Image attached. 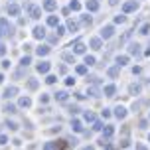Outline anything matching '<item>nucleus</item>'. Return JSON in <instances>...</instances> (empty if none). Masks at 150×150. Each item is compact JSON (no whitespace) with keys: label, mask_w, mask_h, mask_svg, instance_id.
Listing matches in <instances>:
<instances>
[{"label":"nucleus","mask_w":150,"mask_h":150,"mask_svg":"<svg viewBox=\"0 0 150 150\" xmlns=\"http://www.w3.org/2000/svg\"><path fill=\"white\" fill-rule=\"evenodd\" d=\"M87 93H89V97H101V95H103V89H101V87H99V83H91L89 87H87Z\"/></svg>","instance_id":"obj_1"},{"label":"nucleus","mask_w":150,"mask_h":150,"mask_svg":"<svg viewBox=\"0 0 150 150\" xmlns=\"http://www.w3.org/2000/svg\"><path fill=\"white\" fill-rule=\"evenodd\" d=\"M103 95H105V97H115V95H117V85H112V83L105 85V87H103Z\"/></svg>","instance_id":"obj_2"},{"label":"nucleus","mask_w":150,"mask_h":150,"mask_svg":"<svg viewBox=\"0 0 150 150\" xmlns=\"http://www.w3.org/2000/svg\"><path fill=\"white\" fill-rule=\"evenodd\" d=\"M140 91H142V85L140 83H130L128 85V93L130 95H140Z\"/></svg>","instance_id":"obj_3"},{"label":"nucleus","mask_w":150,"mask_h":150,"mask_svg":"<svg viewBox=\"0 0 150 150\" xmlns=\"http://www.w3.org/2000/svg\"><path fill=\"white\" fill-rule=\"evenodd\" d=\"M115 117H117V119H125V117H127V109H125V107L122 105H119V107H115Z\"/></svg>","instance_id":"obj_4"},{"label":"nucleus","mask_w":150,"mask_h":150,"mask_svg":"<svg viewBox=\"0 0 150 150\" xmlns=\"http://www.w3.org/2000/svg\"><path fill=\"white\" fill-rule=\"evenodd\" d=\"M16 93H18V87H14V85H12V87H6V89H4V99L14 97Z\"/></svg>","instance_id":"obj_5"},{"label":"nucleus","mask_w":150,"mask_h":150,"mask_svg":"<svg viewBox=\"0 0 150 150\" xmlns=\"http://www.w3.org/2000/svg\"><path fill=\"white\" fill-rule=\"evenodd\" d=\"M67 97H69L67 91H57V93H55V101H59V103H65Z\"/></svg>","instance_id":"obj_6"},{"label":"nucleus","mask_w":150,"mask_h":150,"mask_svg":"<svg viewBox=\"0 0 150 150\" xmlns=\"http://www.w3.org/2000/svg\"><path fill=\"white\" fill-rule=\"evenodd\" d=\"M18 107H24V109L32 107V99H30V97H20V101H18Z\"/></svg>","instance_id":"obj_7"},{"label":"nucleus","mask_w":150,"mask_h":150,"mask_svg":"<svg viewBox=\"0 0 150 150\" xmlns=\"http://www.w3.org/2000/svg\"><path fill=\"white\" fill-rule=\"evenodd\" d=\"M112 134H115V127H112V125H107V127L103 128V136H105V138H111Z\"/></svg>","instance_id":"obj_8"},{"label":"nucleus","mask_w":150,"mask_h":150,"mask_svg":"<svg viewBox=\"0 0 150 150\" xmlns=\"http://www.w3.org/2000/svg\"><path fill=\"white\" fill-rule=\"evenodd\" d=\"M71 128H73L75 132H83V125H81V120L73 119V120H71Z\"/></svg>","instance_id":"obj_9"},{"label":"nucleus","mask_w":150,"mask_h":150,"mask_svg":"<svg viewBox=\"0 0 150 150\" xmlns=\"http://www.w3.org/2000/svg\"><path fill=\"white\" fill-rule=\"evenodd\" d=\"M83 117H85V120H87V122H95V120H97V117H95V112H93V111H85V115H83Z\"/></svg>","instance_id":"obj_10"},{"label":"nucleus","mask_w":150,"mask_h":150,"mask_svg":"<svg viewBox=\"0 0 150 150\" xmlns=\"http://www.w3.org/2000/svg\"><path fill=\"white\" fill-rule=\"evenodd\" d=\"M107 75H109L111 79H117V77H119V65H117V67H109Z\"/></svg>","instance_id":"obj_11"},{"label":"nucleus","mask_w":150,"mask_h":150,"mask_svg":"<svg viewBox=\"0 0 150 150\" xmlns=\"http://www.w3.org/2000/svg\"><path fill=\"white\" fill-rule=\"evenodd\" d=\"M38 71H40V73H47V71H50V63H47V61H42V63L38 65Z\"/></svg>","instance_id":"obj_12"},{"label":"nucleus","mask_w":150,"mask_h":150,"mask_svg":"<svg viewBox=\"0 0 150 150\" xmlns=\"http://www.w3.org/2000/svg\"><path fill=\"white\" fill-rule=\"evenodd\" d=\"M127 63H128V55H119V57H117V65H119V67L127 65Z\"/></svg>","instance_id":"obj_13"},{"label":"nucleus","mask_w":150,"mask_h":150,"mask_svg":"<svg viewBox=\"0 0 150 150\" xmlns=\"http://www.w3.org/2000/svg\"><path fill=\"white\" fill-rule=\"evenodd\" d=\"M38 87H40L38 79H28V89H30V91H36Z\"/></svg>","instance_id":"obj_14"},{"label":"nucleus","mask_w":150,"mask_h":150,"mask_svg":"<svg viewBox=\"0 0 150 150\" xmlns=\"http://www.w3.org/2000/svg\"><path fill=\"white\" fill-rule=\"evenodd\" d=\"M128 52L132 53V55H138V53H140V45H138V44H130Z\"/></svg>","instance_id":"obj_15"},{"label":"nucleus","mask_w":150,"mask_h":150,"mask_svg":"<svg viewBox=\"0 0 150 150\" xmlns=\"http://www.w3.org/2000/svg\"><path fill=\"white\" fill-rule=\"evenodd\" d=\"M101 36H103V38H111V36H112V28H111V26H107V28H103V32H101Z\"/></svg>","instance_id":"obj_16"},{"label":"nucleus","mask_w":150,"mask_h":150,"mask_svg":"<svg viewBox=\"0 0 150 150\" xmlns=\"http://www.w3.org/2000/svg\"><path fill=\"white\" fill-rule=\"evenodd\" d=\"M91 47H93V50H99V47H101V40H99V38L91 40Z\"/></svg>","instance_id":"obj_17"},{"label":"nucleus","mask_w":150,"mask_h":150,"mask_svg":"<svg viewBox=\"0 0 150 150\" xmlns=\"http://www.w3.org/2000/svg\"><path fill=\"white\" fill-rule=\"evenodd\" d=\"M4 111H6V112H16V105H12V103H6V105H4Z\"/></svg>","instance_id":"obj_18"},{"label":"nucleus","mask_w":150,"mask_h":150,"mask_svg":"<svg viewBox=\"0 0 150 150\" xmlns=\"http://www.w3.org/2000/svg\"><path fill=\"white\" fill-rule=\"evenodd\" d=\"M67 140H57V142H55V146H57V150H63V148H65V146H67Z\"/></svg>","instance_id":"obj_19"},{"label":"nucleus","mask_w":150,"mask_h":150,"mask_svg":"<svg viewBox=\"0 0 150 150\" xmlns=\"http://www.w3.org/2000/svg\"><path fill=\"white\" fill-rule=\"evenodd\" d=\"M67 111L71 112V115H77V112L81 111V109H79V107H77V105H69V107H67Z\"/></svg>","instance_id":"obj_20"},{"label":"nucleus","mask_w":150,"mask_h":150,"mask_svg":"<svg viewBox=\"0 0 150 150\" xmlns=\"http://www.w3.org/2000/svg\"><path fill=\"white\" fill-rule=\"evenodd\" d=\"M44 150H57V146H55V142H45Z\"/></svg>","instance_id":"obj_21"},{"label":"nucleus","mask_w":150,"mask_h":150,"mask_svg":"<svg viewBox=\"0 0 150 150\" xmlns=\"http://www.w3.org/2000/svg\"><path fill=\"white\" fill-rule=\"evenodd\" d=\"M6 127L10 128V130H18V125H16L14 120H6Z\"/></svg>","instance_id":"obj_22"},{"label":"nucleus","mask_w":150,"mask_h":150,"mask_svg":"<svg viewBox=\"0 0 150 150\" xmlns=\"http://www.w3.org/2000/svg\"><path fill=\"white\" fill-rule=\"evenodd\" d=\"M134 8H136V4H134V2H127V4H125V10H127V12H132Z\"/></svg>","instance_id":"obj_23"},{"label":"nucleus","mask_w":150,"mask_h":150,"mask_svg":"<svg viewBox=\"0 0 150 150\" xmlns=\"http://www.w3.org/2000/svg\"><path fill=\"white\" fill-rule=\"evenodd\" d=\"M55 81H57V77H55V75H47V79H45V83H47V85H53Z\"/></svg>","instance_id":"obj_24"},{"label":"nucleus","mask_w":150,"mask_h":150,"mask_svg":"<svg viewBox=\"0 0 150 150\" xmlns=\"http://www.w3.org/2000/svg\"><path fill=\"white\" fill-rule=\"evenodd\" d=\"M93 130H103V122L101 120H95L93 122Z\"/></svg>","instance_id":"obj_25"},{"label":"nucleus","mask_w":150,"mask_h":150,"mask_svg":"<svg viewBox=\"0 0 150 150\" xmlns=\"http://www.w3.org/2000/svg\"><path fill=\"white\" fill-rule=\"evenodd\" d=\"M128 144H130V140H128V136H125V138L120 140V148H128Z\"/></svg>","instance_id":"obj_26"},{"label":"nucleus","mask_w":150,"mask_h":150,"mask_svg":"<svg viewBox=\"0 0 150 150\" xmlns=\"http://www.w3.org/2000/svg\"><path fill=\"white\" fill-rule=\"evenodd\" d=\"M83 52H85L83 44H79V42H77V44H75V53H83Z\"/></svg>","instance_id":"obj_27"},{"label":"nucleus","mask_w":150,"mask_h":150,"mask_svg":"<svg viewBox=\"0 0 150 150\" xmlns=\"http://www.w3.org/2000/svg\"><path fill=\"white\" fill-rule=\"evenodd\" d=\"M77 73L85 75V73H87V65H77Z\"/></svg>","instance_id":"obj_28"},{"label":"nucleus","mask_w":150,"mask_h":150,"mask_svg":"<svg viewBox=\"0 0 150 150\" xmlns=\"http://www.w3.org/2000/svg\"><path fill=\"white\" fill-rule=\"evenodd\" d=\"M138 128H142V130H144V128H148V120H146V119L138 120Z\"/></svg>","instance_id":"obj_29"},{"label":"nucleus","mask_w":150,"mask_h":150,"mask_svg":"<svg viewBox=\"0 0 150 150\" xmlns=\"http://www.w3.org/2000/svg\"><path fill=\"white\" fill-rule=\"evenodd\" d=\"M85 63H87V65H95V57H93V55H87V57H85Z\"/></svg>","instance_id":"obj_30"},{"label":"nucleus","mask_w":150,"mask_h":150,"mask_svg":"<svg viewBox=\"0 0 150 150\" xmlns=\"http://www.w3.org/2000/svg\"><path fill=\"white\" fill-rule=\"evenodd\" d=\"M101 115H103V119H109V117H111V109H103Z\"/></svg>","instance_id":"obj_31"},{"label":"nucleus","mask_w":150,"mask_h":150,"mask_svg":"<svg viewBox=\"0 0 150 150\" xmlns=\"http://www.w3.org/2000/svg\"><path fill=\"white\" fill-rule=\"evenodd\" d=\"M8 142V136H4V134H0V146H4V144Z\"/></svg>","instance_id":"obj_32"},{"label":"nucleus","mask_w":150,"mask_h":150,"mask_svg":"<svg viewBox=\"0 0 150 150\" xmlns=\"http://www.w3.org/2000/svg\"><path fill=\"white\" fill-rule=\"evenodd\" d=\"M148 30H150V26H148V24H144L142 30H140V34H144V36H146V34H148Z\"/></svg>","instance_id":"obj_33"},{"label":"nucleus","mask_w":150,"mask_h":150,"mask_svg":"<svg viewBox=\"0 0 150 150\" xmlns=\"http://www.w3.org/2000/svg\"><path fill=\"white\" fill-rule=\"evenodd\" d=\"M47 52H50V50H47L45 45H44V47H40V50H38V53H40V55H45V53H47Z\"/></svg>","instance_id":"obj_34"},{"label":"nucleus","mask_w":150,"mask_h":150,"mask_svg":"<svg viewBox=\"0 0 150 150\" xmlns=\"http://www.w3.org/2000/svg\"><path fill=\"white\" fill-rule=\"evenodd\" d=\"M67 142L71 144V146H77V142H79V140H77V138H75V136H71V138H69Z\"/></svg>","instance_id":"obj_35"},{"label":"nucleus","mask_w":150,"mask_h":150,"mask_svg":"<svg viewBox=\"0 0 150 150\" xmlns=\"http://www.w3.org/2000/svg\"><path fill=\"white\" fill-rule=\"evenodd\" d=\"M73 83H75V79H73V77H67V79H65V85H67V87H71Z\"/></svg>","instance_id":"obj_36"},{"label":"nucleus","mask_w":150,"mask_h":150,"mask_svg":"<svg viewBox=\"0 0 150 150\" xmlns=\"http://www.w3.org/2000/svg\"><path fill=\"white\" fill-rule=\"evenodd\" d=\"M47 101H50V97H47V95H42V97H40V103H44V105L47 103Z\"/></svg>","instance_id":"obj_37"},{"label":"nucleus","mask_w":150,"mask_h":150,"mask_svg":"<svg viewBox=\"0 0 150 150\" xmlns=\"http://www.w3.org/2000/svg\"><path fill=\"white\" fill-rule=\"evenodd\" d=\"M65 61H69V63H75V59H73V55H69V53H67V55H65Z\"/></svg>","instance_id":"obj_38"},{"label":"nucleus","mask_w":150,"mask_h":150,"mask_svg":"<svg viewBox=\"0 0 150 150\" xmlns=\"http://www.w3.org/2000/svg\"><path fill=\"white\" fill-rule=\"evenodd\" d=\"M87 6H89L91 10H97V2H89V4H87Z\"/></svg>","instance_id":"obj_39"},{"label":"nucleus","mask_w":150,"mask_h":150,"mask_svg":"<svg viewBox=\"0 0 150 150\" xmlns=\"http://www.w3.org/2000/svg\"><path fill=\"white\" fill-rule=\"evenodd\" d=\"M36 36L42 38V36H44V30H42V28H38V30H36Z\"/></svg>","instance_id":"obj_40"},{"label":"nucleus","mask_w":150,"mask_h":150,"mask_svg":"<svg viewBox=\"0 0 150 150\" xmlns=\"http://www.w3.org/2000/svg\"><path fill=\"white\" fill-rule=\"evenodd\" d=\"M140 71H142V69L138 67V65H136V67H132V73H134V75H138V73H140Z\"/></svg>","instance_id":"obj_41"},{"label":"nucleus","mask_w":150,"mask_h":150,"mask_svg":"<svg viewBox=\"0 0 150 150\" xmlns=\"http://www.w3.org/2000/svg\"><path fill=\"white\" fill-rule=\"evenodd\" d=\"M136 150H148V148H146L144 144H136Z\"/></svg>","instance_id":"obj_42"},{"label":"nucleus","mask_w":150,"mask_h":150,"mask_svg":"<svg viewBox=\"0 0 150 150\" xmlns=\"http://www.w3.org/2000/svg\"><path fill=\"white\" fill-rule=\"evenodd\" d=\"M105 150H115V146H112V144L109 142V144H107V146H105Z\"/></svg>","instance_id":"obj_43"},{"label":"nucleus","mask_w":150,"mask_h":150,"mask_svg":"<svg viewBox=\"0 0 150 150\" xmlns=\"http://www.w3.org/2000/svg\"><path fill=\"white\" fill-rule=\"evenodd\" d=\"M83 150H95V148H93V146H85Z\"/></svg>","instance_id":"obj_44"},{"label":"nucleus","mask_w":150,"mask_h":150,"mask_svg":"<svg viewBox=\"0 0 150 150\" xmlns=\"http://www.w3.org/2000/svg\"><path fill=\"white\" fill-rule=\"evenodd\" d=\"M2 81H4V75H0V83H2Z\"/></svg>","instance_id":"obj_45"},{"label":"nucleus","mask_w":150,"mask_h":150,"mask_svg":"<svg viewBox=\"0 0 150 150\" xmlns=\"http://www.w3.org/2000/svg\"><path fill=\"white\" fill-rule=\"evenodd\" d=\"M148 47H150V45H148ZM146 53H150V50H148V52H146Z\"/></svg>","instance_id":"obj_46"},{"label":"nucleus","mask_w":150,"mask_h":150,"mask_svg":"<svg viewBox=\"0 0 150 150\" xmlns=\"http://www.w3.org/2000/svg\"><path fill=\"white\" fill-rule=\"evenodd\" d=\"M148 85H150V79H148Z\"/></svg>","instance_id":"obj_47"},{"label":"nucleus","mask_w":150,"mask_h":150,"mask_svg":"<svg viewBox=\"0 0 150 150\" xmlns=\"http://www.w3.org/2000/svg\"><path fill=\"white\" fill-rule=\"evenodd\" d=\"M148 140H150V134H148Z\"/></svg>","instance_id":"obj_48"}]
</instances>
